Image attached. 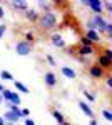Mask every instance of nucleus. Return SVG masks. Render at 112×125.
<instances>
[{
  "instance_id": "obj_1",
  "label": "nucleus",
  "mask_w": 112,
  "mask_h": 125,
  "mask_svg": "<svg viewBox=\"0 0 112 125\" xmlns=\"http://www.w3.org/2000/svg\"><path fill=\"white\" fill-rule=\"evenodd\" d=\"M38 27L42 30H54L59 25V17L55 12H47V13H40L37 20Z\"/></svg>"
},
{
  "instance_id": "obj_2",
  "label": "nucleus",
  "mask_w": 112,
  "mask_h": 125,
  "mask_svg": "<svg viewBox=\"0 0 112 125\" xmlns=\"http://www.w3.org/2000/svg\"><path fill=\"white\" fill-rule=\"evenodd\" d=\"M107 22H109V20L104 19V15H92L90 19L85 22V27H87V30H95V32H99V33H104Z\"/></svg>"
},
{
  "instance_id": "obj_3",
  "label": "nucleus",
  "mask_w": 112,
  "mask_h": 125,
  "mask_svg": "<svg viewBox=\"0 0 112 125\" xmlns=\"http://www.w3.org/2000/svg\"><path fill=\"white\" fill-rule=\"evenodd\" d=\"M0 95H2V98L5 100V102H9V104H12V105H20V95L17 94V92H13V90H9V88H3L2 92H0Z\"/></svg>"
},
{
  "instance_id": "obj_4",
  "label": "nucleus",
  "mask_w": 112,
  "mask_h": 125,
  "mask_svg": "<svg viewBox=\"0 0 112 125\" xmlns=\"http://www.w3.org/2000/svg\"><path fill=\"white\" fill-rule=\"evenodd\" d=\"M82 5L89 7L94 15H102V13H104L102 2H100V0H84V2H82Z\"/></svg>"
},
{
  "instance_id": "obj_5",
  "label": "nucleus",
  "mask_w": 112,
  "mask_h": 125,
  "mask_svg": "<svg viewBox=\"0 0 112 125\" xmlns=\"http://www.w3.org/2000/svg\"><path fill=\"white\" fill-rule=\"evenodd\" d=\"M32 48H34V45H30V43L24 42V40H19L15 43V52H17V55H22V57L30 55L32 53Z\"/></svg>"
},
{
  "instance_id": "obj_6",
  "label": "nucleus",
  "mask_w": 112,
  "mask_h": 125,
  "mask_svg": "<svg viewBox=\"0 0 112 125\" xmlns=\"http://www.w3.org/2000/svg\"><path fill=\"white\" fill-rule=\"evenodd\" d=\"M89 77L94 78V80H100V78L105 77V72H104L99 65H95V63H94V65L89 67Z\"/></svg>"
},
{
  "instance_id": "obj_7",
  "label": "nucleus",
  "mask_w": 112,
  "mask_h": 125,
  "mask_svg": "<svg viewBox=\"0 0 112 125\" xmlns=\"http://www.w3.org/2000/svg\"><path fill=\"white\" fill-rule=\"evenodd\" d=\"M95 65H99L104 72H105V70H111V67H112V58H107L105 55H99V57H97V62H95Z\"/></svg>"
},
{
  "instance_id": "obj_8",
  "label": "nucleus",
  "mask_w": 112,
  "mask_h": 125,
  "mask_svg": "<svg viewBox=\"0 0 112 125\" xmlns=\"http://www.w3.org/2000/svg\"><path fill=\"white\" fill-rule=\"evenodd\" d=\"M10 5L13 10H17L20 13H25L28 10V2H25V0H13V2H10Z\"/></svg>"
},
{
  "instance_id": "obj_9",
  "label": "nucleus",
  "mask_w": 112,
  "mask_h": 125,
  "mask_svg": "<svg viewBox=\"0 0 112 125\" xmlns=\"http://www.w3.org/2000/svg\"><path fill=\"white\" fill-rule=\"evenodd\" d=\"M50 42H52V45H54V47L65 48V42H64V37H62V33H59V32H54V33L50 35Z\"/></svg>"
},
{
  "instance_id": "obj_10",
  "label": "nucleus",
  "mask_w": 112,
  "mask_h": 125,
  "mask_svg": "<svg viewBox=\"0 0 112 125\" xmlns=\"http://www.w3.org/2000/svg\"><path fill=\"white\" fill-rule=\"evenodd\" d=\"M84 37H85L87 40H90L94 45H95V43H100V42H102V37H100V33H99V32H95V30H85Z\"/></svg>"
},
{
  "instance_id": "obj_11",
  "label": "nucleus",
  "mask_w": 112,
  "mask_h": 125,
  "mask_svg": "<svg viewBox=\"0 0 112 125\" xmlns=\"http://www.w3.org/2000/svg\"><path fill=\"white\" fill-rule=\"evenodd\" d=\"M44 82H45L47 87H50V88H54L57 85V75L54 72H45V75H44Z\"/></svg>"
},
{
  "instance_id": "obj_12",
  "label": "nucleus",
  "mask_w": 112,
  "mask_h": 125,
  "mask_svg": "<svg viewBox=\"0 0 112 125\" xmlns=\"http://www.w3.org/2000/svg\"><path fill=\"white\" fill-rule=\"evenodd\" d=\"M77 53H79V57H85V58H89L90 55H94L95 53V47H80L77 48Z\"/></svg>"
},
{
  "instance_id": "obj_13",
  "label": "nucleus",
  "mask_w": 112,
  "mask_h": 125,
  "mask_svg": "<svg viewBox=\"0 0 112 125\" xmlns=\"http://www.w3.org/2000/svg\"><path fill=\"white\" fill-rule=\"evenodd\" d=\"M55 5V2H44V0H38L37 2V7L42 10V13H47V12H54V7Z\"/></svg>"
},
{
  "instance_id": "obj_14",
  "label": "nucleus",
  "mask_w": 112,
  "mask_h": 125,
  "mask_svg": "<svg viewBox=\"0 0 112 125\" xmlns=\"http://www.w3.org/2000/svg\"><path fill=\"white\" fill-rule=\"evenodd\" d=\"M79 108L82 110V114L85 117H89V118H94V110L90 108V105L87 104V102H79Z\"/></svg>"
},
{
  "instance_id": "obj_15",
  "label": "nucleus",
  "mask_w": 112,
  "mask_h": 125,
  "mask_svg": "<svg viewBox=\"0 0 112 125\" xmlns=\"http://www.w3.org/2000/svg\"><path fill=\"white\" fill-rule=\"evenodd\" d=\"M60 73H62L64 77H67V78H75L77 77V72H75L72 67H67V65L60 67Z\"/></svg>"
},
{
  "instance_id": "obj_16",
  "label": "nucleus",
  "mask_w": 112,
  "mask_h": 125,
  "mask_svg": "<svg viewBox=\"0 0 112 125\" xmlns=\"http://www.w3.org/2000/svg\"><path fill=\"white\" fill-rule=\"evenodd\" d=\"M24 15H25V19H27L28 22H37V20H38V13H37V10L28 9L27 12L24 13Z\"/></svg>"
},
{
  "instance_id": "obj_17",
  "label": "nucleus",
  "mask_w": 112,
  "mask_h": 125,
  "mask_svg": "<svg viewBox=\"0 0 112 125\" xmlns=\"http://www.w3.org/2000/svg\"><path fill=\"white\" fill-rule=\"evenodd\" d=\"M13 85H15V88L19 90L20 94H28L30 90H28V87L25 85V83H22V82H19V80H13ZM17 92V94H19Z\"/></svg>"
},
{
  "instance_id": "obj_18",
  "label": "nucleus",
  "mask_w": 112,
  "mask_h": 125,
  "mask_svg": "<svg viewBox=\"0 0 112 125\" xmlns=\"http://www.w3.org/2000/svg\"><path fill=\"white\" fill-rule=\"evenodd\" d=\"M52 117H54V120H55L59 125L65 122V118H64V115H62V114H60V110H52Z\"/></svg>"
},
{
  "instance_id": "obj_19",
  "label": "nucleus",
  "mask_w": 112,
  "mask_h": 125,
  "mask_svg": "<svg viewBox=\"0 0 112 125\" xmlns=\"http://www.w3.org/2000/svg\"><path fill=\"white\" fill-rule=\"evenodd\" d=\"M0 78L5 80V82H13V80H15L13 75H12L10 72H7V70H2V72H0Z\"/></svg>"
},
{
  "instance_id": "obj_20",
  "label": "nucleus",
  "mask_w": 112,
  "mask_h": 125,
  "mask_svg": "<svg viewBox=\"0 0 112 125\" xmlns=\"http://www.w3.org/2000/svg\"><path fill=\"white\" fill-rule=\"evenodd\" d=\"M24 37H25L24 42H27V43H30V45H34V42H35V35H34V32H25Z\"/></svg>"
},
{
  "instance_id": "obj_21",
  "label": "nucleus",
  "mask_w": 112,
  "mask_h": 125,
  "mask_svg": "<svg viewBox=\"0 0 112 125\" xmlns=\"http://www.w3.org/2000/svg\"><path fill=\"white\" fill-rule=\"evenodd\" d=\"M102 9H104V12L112 13V2H111V0H104V2H102Z\"/></svg>"
},
{
  "instance_id": "obj_22",
  "label": "nucleus",
  "mask_w": 112,
  "mask_h": 125,
  "mask_svg": "<svg viewBox=\"0 0 112 125\" xmlns=\"http://www.w3.org/2000/svg\"><path fill=\"white\" fill-rule=\"evenodd\" d=\"M102 117L107 120V122H112V112L109 110V108H104L102 110Z\"/></svg>"
},
{
  "instance_id": "obj_23",
  "label": "nucleus",
  "mask_w": 112,
  "mask_h": 125,
  "mask_svg": "<svg viewBox=\"0 0 112 125\" xmlns=\"http://www.w3.org/2000/svg\"><path fill=\"white\" fill-rule=\"evenodd\" d=\"M80 45H82V47H95L92 42H90V40H87L85 37H80Z\"/></svg>"
},
{
  "instance_id": "obj_24",
  "label": "nucleus",
  "mask_w": 112,
  "mask_h": 125,
  "mask_svg": "<svg viewBox=\"0 0 112 125\" xmlns=\"http://www.w3.org/2000/svg\"><path fill=\"white\" fill-rule=\"evenodd\" d=\"M84 97L89 100V102H94V100H95V95H94V94H90L89 90H84Z\"/></svg>"
},
{
  "instance_id": "obj_25",
  "label": "nucleus",
  "mask_w": 112,
  "mask_h": 125,
  "mask_svg": "<svg viewBox=\"0 0 112 125\" xmlns=\"http://www.w3.org/2000/svg\"><path fill=\"white\" fill-rule=\"evenodd\" d=\"M45 60H47V62H49V65H52V67H55V65H57L55 58L52 57V55H45Z\"/></svg>"
},
{
  "instance_id": "obj_26",
  "label": "nucleus",
  "mask_w": 112,
  "mask_h": 125,
  "mask_svg": "<svg viewBox=\"0 0 112 125\" xmlns=\"http://www.w3.org/2000/svg\"><path fill=\"white\" fill-rule=\"evenodd\" d=\"M5 32H7V25L5 23H0V39L5 37Z\"/></svg>"
},
{
  "instance_id": "obj_27",
  "label": "nucleus",
  "mask_w": 112,
  "mask_h": 125,
  "mask_svg": "<svg viewBox=\"0 0 112 125\" xmlns=\"http://www.w3.org/2000/svg\"><path fill=\"white\" fill-rule=\"evenodd\" d=\"M102 55H105L107 58H112V48L105 47V48H104V53H102Z\"/></svg>"
},
{
  "instance_id": "obj_28",
  "label": "nucleus",
  "mask_w": 112,
  "mask_h": 125,
  "mask_svg": "<svg viewBox=\"0 0 112 125\" xmlns=\"http://www.w3.org/2000/svg\"><path fill=\"white\" fill-rule=\"evenodd\" d=\"M20 110H22V118H28L30 110H28V108H20Z\"/></svg>"
},
{
  "instance_id": "obj_29",
  "label": "nucleus",
  "mask_w": 112,
  "mask_h": 125,
  "mask_svg": "<svg viewBox=\"0 0 112 125\" xmlns=\"http://www.w3.org/2000/svg\"><path fill=\"white\" fill-rule=\"evenodd\" d=\"M105 83L109 88H112V75H105Z\"/></svg>"
},
{
  "instance_id": "obj_30",
  "label": "nucleus",
  "mask_w": 112,
  "mask_h": 125,
  "mask_svg": "<svg viewBox=\"0 0 112 125\" xmlns=\"http://www.w3.org/2000/svg\"><path fill=\"white\" fill-rule=\"evenodd\" d=\"M77 60H79L82 65H87V63H89V58H85V57H77Z\"/></svg>"
},
{
  "instance_id": "obj_31",
  "label": "nucleus",
  "mask_w": 112,
  "mask_h": 125,
  "mask_svg": "<svg viewBox=\"0 0 112 125\" xmlns=\"http://www.w3.org/2000/svg\"><path fill=\"white\" fill-rule=\"evenodd\" d=\"M25 125H35V122H34V120L28 117V118H25Z\"/></svg>"
},
{
  "instance_id": "obj_32",
  "label": "nucleus",
  "mask_w": 112,
  "mask_h": 125,
  "mask_svg": "<svg viewBox=\"0 0 112 125\" xmlns=\"http://www.w3.org/2000/svg\"><path fill=\"white\" fill-rule=\"evenodd\" d=\"M5 17V10H3V7L0 5V19H3Z\"/></svg>"
},
{
  "instance_id": "obj_33",
  "label": "nucleus",
  "mask_w": 112,
  "mask_h": 125,
  "mask_svg": "<svg viewBox=\"0 0 112 125\" xmlns=\"http://www.w3.org/2000/svg\"><path fill=\"white\" fill-rule=\"evenodd\" d=\"M89 125H99V122H97L95 118H90V122H89Z\"/></svg>"
},
{
  "instance_id": "obj_34",
  "label": "nucleus",
  "mask_w": 112,
  "mask_h": 125,
  "mask_svg": "<svg viewBox=\"0 0 112 125\" xmlns=\"http://www.w3.org/2000/svg\"><path fill=\"white\" fill-rule=\"evenodd\" d=\"M0 125H5V120L2 118V115H0Z\"/></svg>"
},
{
  "instance_id": "obj_35",
  "label": "nucleus",
  "mask_w": 112,
  "mask_h": 125,
  "mask_svg": "<svg viewBox=\"0 0 112 125\" xmlns=\"http://www.w3.org/2000/svg\"><path fill=\"white\" fill-rule=\"evenodd\" d=\"M60 125H72V124H69V122H64V124H60Z\"/></svg>"
},
{
  "instance_id": "obj_36",
  "label": "nucleus",
  "mask_w": 112,
  "mask_h": 125,
  "mask_svg": "<svg viewBox=\"0 0 112 125\" xmlns=\"http://www.w3.org/2000/svg\"><path fill=\"white\" fill-rule=\"evenodd\" d=\"M3 88H5V87L2 85V83H0V92H2V90H3Z\"/></svg>"
},
{
  "instance_id": "obj_37",
  "label": "nucleus",
  "mask_w": 112,
  "mask_h": 125,
  "mask_svg": "<svg viewBox=\"0 0 112 125\" xmlns=\"http://www.w3.org/2000/svg\"><path fill=\"white\" fill-rule=\"evenodd\" d=\"M2 102H3V98H2V95H0V105H2Z\"/></svg>"
}]
</instances>
